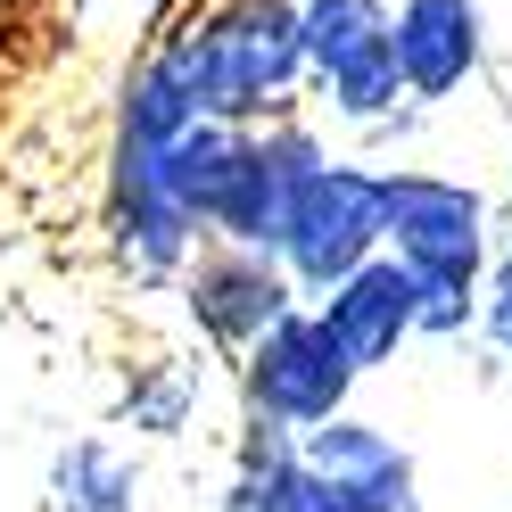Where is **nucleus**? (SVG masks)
<instances>
[{"label":"nucleus","instance_id":"nucleus-1","mask_svg":"<svg viewBox=\"0 0 512 512\" xmlns=\"http://www.w3.org/2000/svg\"><path fill=\"white\" fill-rule=\"evenodd\" d=\"M182 67L190 100L223 124H248L265 116L281 91L306 75V25H298V0H223V9L174 25L157 42Z\"/></svg>","mask_w":512,"mask_h":512},{"label":"nucleus","instance_id":"nucleus-2","mask_svg":"<svg viewBox=\"0 0 512 512\" xmlns=\"http://www.w3.org/2000/svg\"><path fill=\"white\" fill-rule=\"evenodd\" d=\"M389 248V199H380L372 166H347V157L314 149L298 182H290V215H281V265L298 273L306 298L339 290L356 265Z\"/></svg>","mask_w":512,"mask_h":512},{"label":"nucleus","instance_id":"nucleus-3","mask_svg":"<svg viewBox=\"0 0 512 512\" xmlns=\"http://www.w3.org/2000/svg\"><path fill=\"white\" fill-rule=\"evenodd\" d=\"M298 25H306V67L331 91L339 116L380 124V116H397V100H413L389 0H298Z\"/></svg>","mask_w":512,"mask_h":512},{"label":"nucleus","instance_id":"nucleus-4","mask_svg":"<svg viewBox=\"0 0 512 512\" xmlns=\"http://www.w3.org/2000/svg\"><path fill=\"white\" fill-rule=\"evenodd\" d=\"M364 380V364L347 356V339L323 323V306H290L281 323L248 347V413L265 422H290V430H314L347 413V389Z\"/></svg>","mask_w":512,"mask_h":512},{"label":"nucleus","instance_id":"nucleus-5","mask_svg":"<svg viewBox=\"0 0 512 512\" xmlns=\"http://www.w3.org/2000/svg\"><path fill=\"white\" fill-rule=\"evenodd\" d=\"M380 199H389V248L413 273H446V281H488V199L455 174H422L397 166L380 174Z\"/></svg>","mask_w":512,"mask_h":512},{"label":"nucleus","instance_id":"nucleus-6","mask_svg":"<svg viewBox=\"0 0 512 512\" xmlns=\"http://www.w3.org/2000/svg\"><path fill=\"white\" fill-rule=\"evenodd\" d=\"M182 306L215 347H248L265 339L281 314L298 306V273L281 265V248H240V240H215L182 265Z\"/></svg>","mask_w":512,"mask_h":512},{"label":"nucleus","instance_id":"nucleus-7","mask_svg":"<svg viewBox=\"0 0 512 512\" xmlns=\"http://www.w3.org/2000/svg\"><path fill=\"white\" fill-rule=\"evenodd\" d=\"M306 463L331 479L339 512H422V479H413V455L380 430V422H356V413H331V422L298 430Z\"/></svg>","mask_w":512,"mask_h":512},{"label":"nucleus","instance_id":"nucleus-8","mask_svg":"<svg viewBox=\"0 0 512 512\" xmlns=\"http://www.w3.org/2000/svg\"><path fill=\"white\" fill-rule=\"evenodd\" d=\"M323 323L347 339V356L364 372H380L405 339H422V273H413L397 248H380L372 265H356L339 281V290H323Z\"/></svg>","mask_w":512,"mask_h":512},{"label":"nucleus","instance_id":"nucleus-9","mask_svg":"<svg viewBox=\"0 0 512 512\" xmlns=\"http://www.w3.org/2000/svg\"><path fill=\"white\" fill-rule=\"evenodd\" d=\"M479 50V0H405L397 9V58H405V91L413 100H455L471 83Z\"/></svg>","mask_w":512,"mask_h":512},{"label":"nucleus","instance_id":"nucleus-10","mask_svg":"<svg viewBox=\"0 0 512 512\" xmlns=\"http://www.w3.org/2000/svg\"><path fill=\"white\" fill-rule=\"evenodd\" d=\"M223 512H339V496H331V479L306 463L298 430L256 413L248 438H240V479H232V496H223Z\"/></svg>","mask_w":512,"mask_h":512},{"label":"nucleus","instance_id":"nucleus-11","mask_svg":"<svg viewBox=\"0 0 512 512\" xmlns=\"http://www.w3.org/2000/svg\"><path fill=\"white\" fill-rule=\"evenodd\" d=\"M58 504L67 512H133V463L108 455L100 438H75L58 455Z\"/></svg>","mask_w":512,"mask_h":512},{"label":"nucleus","instance_id":"nucleus-12","mask_svg":"<svg viewBox=\"0 0 512 512\" xmlns=\"http://www.w3.org/2000/svg\"><path fill=\"white\" fill-rule=\"evenodd\" d=\"M124 405H133V430H182V413H190V380H182V372L141 380Z\"/></svg>","mask_w":512,"mask_h":512},{"label":"nucleus","instance_id":"nucleus-13","mask_svg":"<svg viewBox=\"0 0 512 512\" xmlns=\"http://www.w3.org/2000/svg\"><path fill=\"white\" fill-rule=\"evenodd\" d=\"M479 331L512 356V248L488 256V281H479Z\"/></svg>","mask_w":512,"mask_h":512}]
</instances>
